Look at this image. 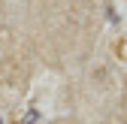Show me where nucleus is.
Returning a JSON list of instances; mask_svg holds the SVG:
<instances>
[{"instance_id": "f257e3e1", "label": "nucleus", "mask_w": 127, "mask_h": 124, "mask_svg": "<svg viewBox=\"0 0 127 124\" xmlns=\"http://www.w3.org/2000/svg\"><path fill=\"white\" fill-rule=\"evenodd\" d=\"M0 124H3V118H0Z\"/></svg>"}]
</instances>
